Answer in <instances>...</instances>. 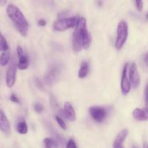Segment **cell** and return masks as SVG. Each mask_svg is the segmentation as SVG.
I'll list each match as a JSON object with an SVG mask.
<instances>
[{
  "label": "cell",
  "mask_w": 148,
  "mask_h": 148,
  "mask_svg": "<svg viewBox=\"0 0 148 148\" xmlns=\"http://www.w3.org/2000/svg\"><path fill=\"white\" fill-rule=\"evenodd\" d=\"M10 100L12 101V102H15V103L20 104V100H19V99H18V98L17 97L16 95H14V94H12V95L10 96Z\"/></svg>",
  "instance_id": "25"
},
{
  "label": "cell",
  "mask_w": 148,
  "mask_h": 148,
  "mask_svg": "<svg viewBox=\"0 0 148 148\" xmlns=\"http://www.w3.org/2000/svg\"><path fill=\"white\" fill-rule=\"evenodd\" d=\"M129 134V131L128 129H124L122 131H121L118 135L116 136V139H115L114 142H113V148H124L123 147V142L126 140V137Z\"/></svg>",
  "instance_id": "10"
},
{
  "label": "cell",
  "mask_w": 148,
  "mask_h": 148,
  "mask_svg": "<svg viewBox=\"0 0 148 148\" xmlns=\"http://www.w3.org/2000/svg\"><path fill=\"white\" fill-rule=\"evenodd\" d=\"M7 14L20 34L25 36L28 31V23L21 10L15 5H10L7 8Z\"/></svg>",
  "instance_id": "1"
},
{
  "label": "cell",
  "mask_w": 148,
  "mask_h": 148,
  "mask_svg": "<svg viewBox=\"0 0 148 148\" xmlns=\"http://www.w3.org/2000/svg\"><path fill=\"white\" fill-rule=\"evenodd\" d=\"M19 60H18V67L20 70H25L28 67V57L23 54V55L18 56Z\"/></svg>",
  "instance_id": "14"
},
{
  "label": "cell",
  "mask_w": 148,
  "mask_h": 148,
  "mask_svg": "<svg viewBox=\"0 0 148 148\" xmlns=\"http://www.w3.org/2000/svg\"><path fill=\"white\" fill-rule=\"evenodd\" d=\"M89 71V64L86 62H83L81 64L80 69L79 71V74H78V76L80 79H84V78L86 77L87 76L88 73Z\"/></svg>",
  "instance_id": "13"
},
{
  "label": "cell",
  "mask_w": 148,
  "mask_h": 148,
  "mask_svg": "<svg viewBox=\"0 0 148 148\" xmlns=\"http://www.w3.org/2000/svg\"><path fill=\"white\" fill-rule=\"evenodd\" d=\"M61 113L63 114L65 118L70 121H75L76 119V111L73 108L72 105L70 102H66L64 104V110L61 111Z\"/></svg>",
  "instance_id": "9"
},
{
  "label": "cell",
  "mask_w": 148,
  "mask_h": 148,
  "mask_svg": "<svg viewBox=\"0 0 148 148\" xmlns=\"http://www.w3.org/2000/svg\"><path fill=\"white\" fill-rule=\"evenodd\" d=\"M132 115H133L134 119H136V121H147L146 113H145V111L144 109L136 108V109L133 111Z\"/></svg>",
  "instance_id": "12"
},
{
  "label": "cell",
  "mask_w": 148,
  "mask_h": 148,
  "mask_svg": "<svg viewBox=\"0 0 148 148\" xmlns=\"http://www.w3.org/2000/svg\"><path fill=\"white\" fill-rule=\"evenodd\" d=\"M133 148H139V147H136V145H134V146H133Z\"/></svg>",
  "instance_id": "32"
},
{
  "label": "cell",
  "mask_w": 148,
  "mask_h": 148,
  "mask_svg": "<svg viewBox=\"0 0 148 148\" xmlns=\"http://www.w3.org/2000/svg\"><path fill=\"white\" fill-rule=\"evenodd\" d=\"M60 76V69L58 67L54 66L51 68L47 72L45 73V82L48 85H52L57 82Z\"/></svg>",
  "instance_id": "8"
},
{
  "label": "cell",
  "mask_w": 148,
  "mask_h": 148,
  "mask_svg": "<svg viewBox=\"0 0 148 148\" xmlns=\"http://www.w3.org/2000/svg\"><path fill=\"white\" fill-rule=\"evenodd\" d=\"M38 25H39V26H45V25H47L46 21L44 19L39 20V22H38Z\"/></svg>",
  "instance_id": "27"
},
{
  "label": "cell",
  "mask_w": 148,
  "mask_h": 148,
  "mask_svg": "<svg viewBox=\"0 0 148 148\" xmlns=\"http://www.w3.org/2000/svg\"><path fill=\"white\" fill-rule=\"evenodd\" d=\"M17 65L15 59H12L6 73V85L8 87L12 88L16 82Z\"/></svg>",
  "instance_id": "5"
},
{
  "label": "cell",
  "mask_w": 148,
  "mask_h": 148,
  "mask_svg": "<svg viewBox=\"0 0 148 148\" xmlns=\"http://www.w3.org/2000/svg\"><path fill=\"white\" fill-rule=\"evenodd\" d=\"M8 49H9V46L8 42L2 33H0V52H5L8 51Z\"/></svg>",
  "instance_id": "17"
},
{
  "label": "cell",
  "mask_w": 148,
  "mask_h": 148,
  "mask_svg": "<svg viewBox=\"0 0 148 148\" xmlns=\"http://www.w3.org/2000/svg\"><path fill=\"white\" fill-rule=\"evenodd\" d=\"M143 148H148V143L147 142H145L143 144Z\"/></svg>",
  "instance_id": "31"
},
{
  "label": "cell",
  "mask_w": 148,
  "mask_h": 148,
  "mask_svg": "<svg viewBox=\"0 0 148 148\" xmlns=\"http://www.w3.org/2000/svg\"><path fill=\"white\" fill-rule=\"evenodd\" d=\"M135 4H136V8L137 10L141 12L143 9V2H142V0H135Z\"/></svg>",
  "instance_id": "20"
},
{
  "label": "cell",
  "mask_w": 148,
  "mask_h": 148,
  "mask_svg": "<svg viewBox=\"0 0 148 148\" xmlns=\"http://www.w3.org/2000/svg\"><path fill=\"white\" fill-rule=\"evenodd\" d=\"M145 102L146 107H148V84L145 89Z\"/></svg>",
  "instance_id": "23"
},
{
  "label": "cell",
  "mask_w": 148,
  "mask_h": 148,
  "mask_svg": "<svg viewBox=\"0 0 148 148\" xmlns=\"http://www.w3.org/2000/svg\"><path fill=\"white\" fill-rule=\"evenodd\" d=\"M34 110L36 111L37 113H42L44 110H45V108H44L43 105H41V104L36 103L34 105Z\"/></svg>",
  "instance_id": "22"
},
{
  "label": "cell",
  "mask_w": 148,
  "mask_h": 148,
  "mask_svg": "<svg viewBox=\"0 0 148 148\" xmlns=\"http://www.w3.org/2000/svg\"><path fill=\"white\" fill-rule=\"evenodd\" d=\"M129 81L133 88H136L139 86L140 84V76L138 72L137 67L135 62H132L129 68Z\"/></svg>",
  "instance_id": "6"
},
{
  "label": "cell",
  "mask_w": 148,
  "mask_h": 148,
  "mask_svg": "<svg viewBox=\"0 0 148 148\" xmlns=\"http://www.w3.org/2000/svg\"><path fill=\"white\" fill-rule=\"evenodd\" d=\"M146 18H147V19L148 20V13L147 14V15H146Z\"/></svg>",
  "instance_id": "33"
},
{
  "label": "cell",
  "mask_w": 148,
  "mask_h": 148,
  "mask_svg": "<svg viewBox=\"0 0 148 148\" xmlns=\"http://www.w3.org/2000/svg\"><path fill=\"white\" fill-rule=\"evenodd\" d=\"M10 60V53L9 51L3 52V53L0 55V65L5 66L6 65H8Z\"/></svg>",
  "instance_id": "15"
},
{
  "label": "cell",
  "mask_w": 148,
  "mask_h": 148,
  "mask_svg": "<svg viewBox=\"0 0 148 148\" xmlns=\"http://www.w3.org/2000/svg\"><path fill=\"white\" fill-rule=\"evenodd\" d=\"M35 83H36V86H37V87H39L40 89H44L43 84H42V82H41V81L39 80V79H37V78H36Z\"/></svg>",
  "instance_id": "24"
},
{
  "label": "cell",
  "mask_w": 148,
  "mask_h": 148,
  "mask_svg": "<svg viewBox=\"0 0 148 148\" xmlns=\"http://www.w3.org/2000/svg\"><path fill=\"white\" fill-rule=\"evenodd\" d=\"M129 65V63H126L124 65L123 72H122L121 82V92L123 95H128L131 90V82L129 81V79H128L127 76V71Z\"/></svg>",
  "instance_id": "7"
},
{
  "label": "cell",
  "mask_w": 148,
  "mask_h": 148,
  "mask_svg": "<svg viewBox=\"0 0 148 148\" xmlns=\"http://www.w3.org/2000/svg\"><path fill=\"white\" fill-rule=\"evenodd\" d=\"M0 130L6 134L10 133V124L6 115L0 108Z\"/></svg>",
  "instance_id": "11"
},
{
  "label": "cell",
  "mask_w": 148,
  "mask_h": 148,
  "mask_svg": "<svg viewBox=\"0 0 148 148\" xmlns=\"http://www.w3.org/2000/svg\"><path fill=\"white\" fill-rule=\"evenodd\" d=\"M44 142H45V148H52L53 146L55 145V141L52 139H49V138H45Z\"/></svg>",
  "instance_id": "18"
},
{
  "label": "cell",
  "mask_w": 148,
  "mask_h": 148,
  "mask_svg": "<svg viewBox=\"0 0 148 148\" xmlns=\"http://www.w3.org/2000/svg\"><path fill=\"white\" fill-rule=\"evenodd\" d=\"M129 34V28L127 23L122 21L119 22L117 28V37L116 41V47L117 49H121L126 43Z\"/></svg>",
  "instance_id": "2"
},
{
  "label": "cell",
  "mask_w": 148,
  "mask_h": 148,
  "mask_svg": "<svg viewBox=\"0 0 148 148\" xmlns=\"http://www.w3.org/2000/svg\"><path fill=\"white\" fill-rule=\"evenodd\" d=\"M7 3V0H0V6H5Z\"/></svg>",
  "instance_id": "29"
},
{
  "label": "cell",
  "mask_w": 148,
  "mask_h": 148,
  "mask_svg": "<svg viewBox=\"0 0 148 148\" xmlns=\"http://www.w3.org/2000/svg\"><path fill=\"white\" fill-rule=\"evenodd\" d=\"M79 18L77 17H71L68 18H62L54 23L53 28L57 31H65L69 28H76L77 25L78 21Z\"/></svg>",
  "instance_id": "3"
},
{
  "label": "cell",
  "mask_w": 148,
  "mask_h": 148,
  "mask_svg": "<svg viewBox=\"0 0 148 148\" xmlns=\"http://www.w3.org/2000/svg\"><path fill=\"white\" fill-rule=\"evenodd\" d=\"M17 54H18V57L21 56V55L24 54L23 50L22 47L21 46H18V47H17Z\"/></svg>",
  "instance_id": "26"
},
{
  "label": "cell",
  "mask_w": 148,
  "mask_h": 148,
  "mask_svg": "<svg viewBox=\"0 0 148 148\" xmlns=\"http://www.w3.org/2000/svg\"><path fill=\"white\" fill-rule=\"evenodd\" d=\"M89 111L92 119L98 123H102L108 116V110L102 106L90 107Z\"/></svg>",
  "instance_id": "4"
},
{
  "label": "cell",
  "mask_w": 148,
  "mask_h": 148,
  "mask_svg": "<svg viewBox=\"0 0 148 148\" xmlns=\"http://www.w3.org/2000/svg\"><path fill=\"white\" fill-rule=\"evenodd\" d=\"M17 132L21 134H25L28 132V126L25 121H21L17 124Z\"/></svg>",
  "instance_id": "16"
},
{
  "label": "cell",
  "mask_w": 148,
  "mask_h": 148,
  "mask_svg": "<svg viewBox=\"0 0 148 148\" xmlns=\"http://www.w3.org/2000/svg\"><path fill=\"white\" fill-rule=\"evenodd\" d=\"M55 120L57 121V122H58V124H59V126H60L61 129H64V130H65V129H67L66 123H65V121H64L63 119H62V118H60V116H55Z\"/></svg>",
  "instance_id": "19"
},
{
  "label": "cell",
  "mask_w": 148,
  "mask_h": 148,
  "mask_svg": "<svg viewBox=\"0 0 148 148\" xmlns=\"http://www.w3.org/2000/svg\"><path fill=\"white\" fill-rule=\"evenodd\" d=\"M144 61H145V65L148 67V52L145 55V58H144Z\"/></svg>",
  "instance_id": "28"
},
{
  "label": "cell",
  "mask_w": 148,
  "mask_h": 148,
  "mask_svg": "<svg viewBox=\"0 0 148 148\" xmlns=\"http://www.w3.org/2000/svg\"><path fill=\"white\" fill-rule=\"evenodd\" d=\"M145 113H146V115H147V121H148V107H146V108H145Z\"/></svg>",
  "instance_id": "30"
},
{
  "label": "cell",
  "mask_w": 148,
  "mask_h": 148,
  "mask_svg": "<svg viewBox=\"0 0 148 148\" xmlns=\"http://www.w3.org/2000/svg\"><path fill=\"white\" fill-rule=\"evenodd\" d=\"M66 148H77V146H76V144L75 142V141L73 139H69L66 145Z\"/></svg>",
  "instance_id": "21"
}]
</instances>
